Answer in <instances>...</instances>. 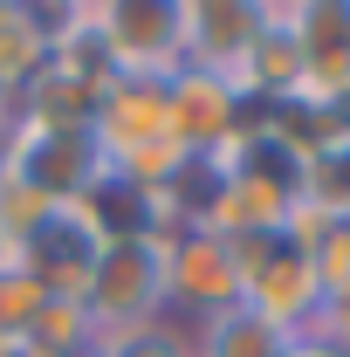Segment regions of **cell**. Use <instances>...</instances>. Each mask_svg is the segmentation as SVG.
I'll return each mask as SVG.
<instances>
[{
	"mask_svg": "<svg viewBox=\"0 0 350 357\" xmlns=\"http://www.w3.org/2000/svg\"><path fill=\"white\" fill-rule=\"evenodd\" d=\"M7 261H14V255H7V241H0V268H7Z\"/></svg>",
	"mask_w": 350,
	"mask_h": 357,
	"instance_id": "cell-12",
	"label": "cell"
},
{
	"mask_svg": "<svg viewBox=\"0 0 350 357\" xmlns=\"http://www.w3.org/2000/svg\"><path fill=\"white\" fill-rule=\"evenodd\" d=\"M89 357H192V337H178V330H165V323H137V330L96 337Z\"/></svg>",
	"mask_w": 350,
	"mask_h": 357,
	"instance_id": "cell-9",
	"label": "cell"
},
{
	"mask_svg": "<svg viewBox=\"0 0 350 357\" xmlns=\"http://www.w3.org/2000/svg\"><path fill=\"white\" fill-rule=\"evenodd\" d=\"M282 357H350V351H337V344H316V337H296Z\"/></svg>",
	"mask_w": 350,
	"mask_h": 357,
	"instance_id": "cell-10",
	"label": "cell"
},
{
	"mask_svg": "<svg viewBox=\"0 0 350 357\" xmlns=\"http://www.w3.org/2000/svg\"><path fill=\"white\" fill-rule=\"evenodd\" d=\"M96 255H103V234L76 213V206H55L21 248H14V268H28L42 282V296H62V303H83L89 275H96Z\"/></svg>",
	"mask_w": 350,
	"mask_h": 357,
	"instance_id": "cell-5",
	"label": "cell"
},
{
	"mask_svg": "<svg viewBox=\"0 0 350 357\" xmlns=\"http://www.w3.org/2000/svg\"><path fill=\"white\" fill-rule=\"evenodd\" d=\"M83 310H89V323H96V337L158 323V310H165V241H158V234H144V241H110V248L96 255Z\"/></svg>",
	"mask_w": 350,
	"mask_h": 357,
	"instance_id": "cell-1",
	"label": "cell"
},
{
	"mask_svg": "<svg viewBox=\"0 0 350 357\" xmlns=\"http://www.w3.org/2000/svg\"><path fill=\"white\" fill-rule=\"evenodd\" d=\"M103 55L110 76H172L185 69V14L172 0L103 7Z\"/></svg>",
	"mask_w": 350,
	"mask_h": 357,
	"instance_id": "cell-3",
	"label": "cell"
},
{
	"mask_svg": "<svg viewBox=\"0 0 350 357\" xmlns=\"http://www.w3.org/2000/svg\"><path fill=\"white\" fill-rule=\"evenodd\" d=\"M42 282L28 275V268H0V344H28V323H35V310H42Z\"/></svg>",
	"mask_w": 350,
	"mask_h": 357,
	"instance_id": "cell-8",
	"label": "cell"
},
{
	"mask_svg": "<svg viewBox=\"0 0 350 357\" xmlns=\"http://www.w3.org/2000/svg\"><path fill=\"white\" fill-rule=\"evenodd\" d=\"M158 241H165V303L199 310V323L220 316V310H241L248 275H241V255H234L227 234H213V227H172Z\"/></svg>",
	"mask_w": 350,
	"mask_h": 357,
	"instance_id": "cell-2",
	"label": "cell"
},
{
	"mask_svg": "<svg viewBox=\"0 0 350 357\" xmlns=\"http://www.w3.org/2000/svg\"><path fill=\"white\" fill-rule=\"evenodd\" d=\"M0 172H7V137H0Z\"/></svg>",
	"mask_w": 350,
	"mask_h": 357,
	"instance_id": "cell-11",
	"label": "cell"
},
{
	"mask_svg": "<svg viewBox=\"0 0 350 357\" xmlns=\"http://www.w3.org/2000/svg\"><path fill=\"white\" fill-rule=\"evenodd\" d=\"M89 137L103 151V165H124L131 151H151L172 137V103H165V76H110L96 96Z\"/></svg>",
	"mask_w": 350,
	"mask_h": 357,
	"instance_id": "cell-4",
	"label": "cell"
},
{
	"mask_svg": "<svg viewBox=\"0 0 350 357\" xmlns=\"http://www.w3.org/2000/svg\"><path fill=\"white\" fill-rule=\"evenodd\" d=\"M48 48H55V35L42 28V14H28V7H0V89H7V96L42 76Z\"/></svg>",
	"mask_w": 350,
	"mask_h": 357,
	"instance_id": "cell-7",
	"label": "cell"
},
{
	"mask_svg": "<svg viewBox=\"0 0 350 357\" xmlns=\"http://www.w3.org/2000/svg\"><path fill=\"white\" fill-rule=\"evenodd\" d=\"M296 337H282L275 323H261L254 310H220L199 323L192 337V357H282Z\"/></svg>",
	"mask_w": 350,
	"mask_h": 357,
	"instance_id": "cell-6",
	"label": "cell"
}]
</instances>
